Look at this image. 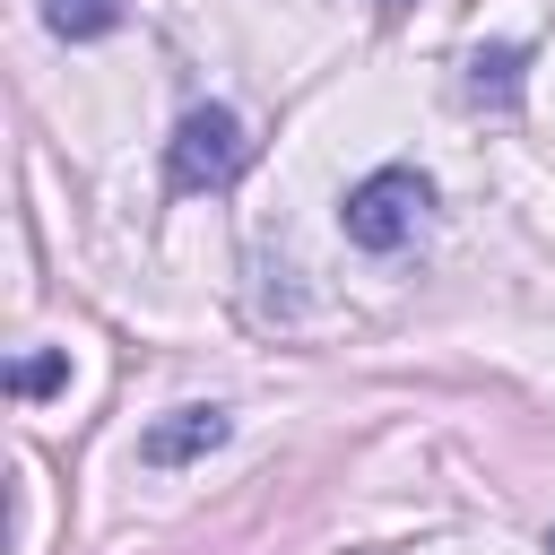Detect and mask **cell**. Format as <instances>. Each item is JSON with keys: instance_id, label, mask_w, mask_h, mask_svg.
Masks as SVG:
<instances>
[{"instance_id": "cell-1", "label": "cell", "mask_w": 555, "mask_h": 555, "mask_svg": "<svg viewBox=\"0 0 555 555\" xmlns=\"http://www.w3.org/2000/svg\"><path fill=\"white\" fill-rule=\"evenodd\" d=\"M425 208H434V182L416 173V165H382V173H364L356 191H347V243H364V251H399V243H416L425 234Z\"/></svg>"}, {"instance_id": "cell-2", "label": "cell", "mask_w": 555, "mask_h": 555, "mask_svg": "<svg viewBox=\"0 0 555 555\" xmlns=\"http://www.w3.org/2000/svg\"><path fill=\"white\" fill-rule=\"evenodd\" d=\"M251 165V139L225 104H191L182 130H173V191H225L234 173Z\"/></svg>"}, {"instance_id": "cell-3", "label": "cell", "mask_w": 555, "mask_h": 555, "mask_svg": "<svg viewBox=\"0 0 555 555\" xmlns=\"http://www.w3.org/2000/svg\"><path fill=\"white\" fill-rule=\"evenodd\" d=\"M225 442V408H173L165 425H147V460L156 468H182V460H199V451H217Z\"/></svg>"}, {"instance_id": "cell-4", "label": "cell", "mask_w": 555, "mask_h": 555, "mask_svg": "<svg viewBox=\"0 0 555 555\" xmlns=\"http://www.w3.org/2000/svg\"><path fill=\"white\" fill-rule=\"evenodd\" d=\"M520 61H529L520 43L477 52V61H468V95H477V104H512V95H520Z\"/></svg>"}, {"instance_id": "cell-5", "label": "cell", "mask_w": 555, "mask_h": 555, "mask_svg": "<svg viewBox=\"0 0 555 555\" xmlns=\"http://www.w3.org/2000/svg\"><path fill=\"white\" fill-rule=\"evenodd\" d=\"M43 26H52V35H69V43L113 35V26H121V0H43Z\"/></svg>"}, {"instance_id": "cell-6", "label": "cell", "mask_w": 555, "mask_h": 555, "mask_svg": "<svg viewBox=\"0 0 555 555\" xmlns=\"http://www.w3.org/2000/svg\"><path fill=\"white\" fill-rule=\"evenodd\" d=\"M61 373H69L61 356H17V373H9V390H17V399H35V390H52Z\"/></svg>"}, {"instance_id": "cell-7", "label": "cell", "mask_w": 555, "mask_h": 555, "mask_svg": "<svg viewBox=\"0 0 555 555\" xmlns=\"http://www.w3.org/2000/svg\"><path fill=\"white\" fill-rule=\"evenodd\" d=\"M382 9H408V0H382Z\"/></svg>"}, {"instance_id": "cell-8", "label": "cell", "mask_w": 555, "mask_h": 555, "mask_svg": "<svg viewBox=\"0 0 555 555\" xmlns=\"http://www.w3.org/2000/svg\"><path fill=\"white\" fill-rule=\"evenodd\" d=\"M546 555H555V538H546Z\"/></svg>"}]
</instances>
